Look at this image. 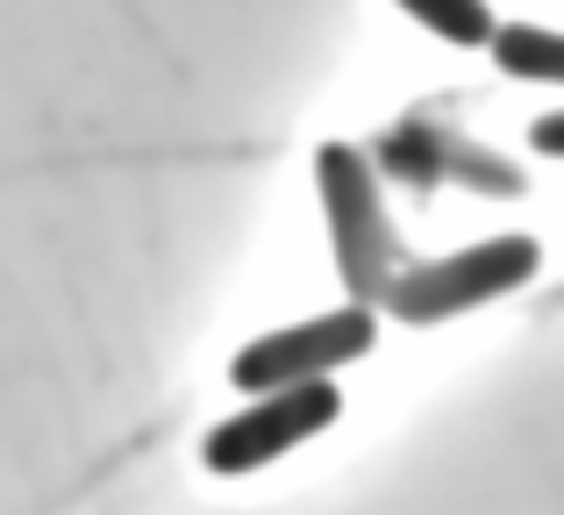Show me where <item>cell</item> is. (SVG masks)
Listing matches in <instances>:
<instances>
[{
	"label": "cell",
	"mask_w": 564,
	"mask_h": 515,
	"mask_svg": "<svg viewBox=\"0 0 564 515\" xmlns=\"http://www.w3.org/2000/svg\"><path fill=\"white\" fill-rule=\"evenodd\" d=\"M393 8L414 14L436 43H457V51H494V36H500L486 0H393Z\"/></svg>",
	"instance_id": "cell-6"
},
{
	"label": "cell",
	"mask_w": 564,
	"mask_h": 515,
	"mask_svg": "<svg viewBox=\"0 0 564 515\" xmlns=\"http://www.w3.org/2000/svg\"><path fill=\"white\" fill-rule=\"evenodd\" d=\"M494 65L508 72V79L564 86V29H543V22H500V36H494Z\"/></svg>",
	"instance_id": "cell-5"
},
{
	"label": "cell",
	"mask_w": 564,
	"mask_h": 515,
	"mask_svg": "<svg viewBox=\"0 0 564 515\" xmlns=\"http://www.w3.org/2000/svg\"><path fill=\"white\" fill-rule=\"evenodd\" d=\"M529 143H536L543 158H564V108L557 115H536V122H529Z\"/></svg>",
	"instance_id": "cell-7"
},
{
	"label": "cell",
	"mask_w": 564,
	"mask_h": 515,
	"mask_svg": "<svg viewBox=\"0 0 564 515\" xmlns=\"http://www.w3.org/2000/svg\"><path fill=\"white\" fill-rule=\"evenodd\" d=\"M344 416V394H336V379H307V387H279V394H258L250 408H236L229 422H215V430L200 437V465L207 473H258V465L286 459L293 444H307V437H322L329 422Z\"/></svg>",
	"instance_id": "cell-4"
},
{
	"label": "cell",
	"mask_w": 564,
	"mask_h": 515,
	"mask_svg": "<svg viewBox=\"0 0 564 515\" xmlns=\"http://www.w3.org/2000/svg\"><path fill=\"white\" fill-rule=\"evenodd\" d=\"M315 194H322V215H329V251H336L350 301L386 308V293L408 279V265H400L393 215H386L379 180L358 143H315Z\"/></svg>",
	"instance_id": "cell-1"
},
{
	"label": "cell",
	"mask_w": 564,
	"mask_h": 515,
	"mask_svg": "<svg viewBox=\"0 0 564 515\" xmlns=\"http://www.w3.org/2000/svg\"><path fill=\"white\" fill-rule=\"evenodd\" d=\"M379 344V308H336V315H307L286 322V330H264L250 336L243 351L229 358V379L243 394H279V387H307V379H329L344 373L350 358Z\"/></svg>",
	"instance_id": "cell-3"
},
{
	"label": "cell",
	"mask_w": 564,
	"mask_h": 515,
	"mask_svg": "<svg viewBox=\"0 0 564 515\" xmlns=\"http://www.w3.org/2000/svg\"><path fill=\"white\" fill-rule=\"evenodd\" d=\"M536 272H543V244L536 237H486V244H471V251L408 265V279L386 293V315L408 322V330H429V322L471 315V308L529 287Z\"/></svg>",
	"instance_id": "cell-2"
}]
</instances>
